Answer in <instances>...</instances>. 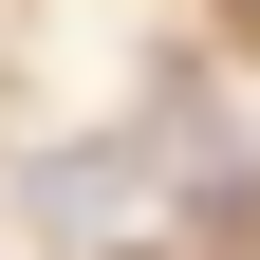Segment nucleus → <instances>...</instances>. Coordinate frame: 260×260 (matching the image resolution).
<instances>
[{
	"label": "nucleus",
	"mask_w": 260,
	"mask_h": 260,
	"mask_svg": "<svg viewBox=\"0 0 260 260\" xmlns=\"http://www.w3.org/2000/svg\"><path fill=\"white\" fill-rule=\"evenodd\" d=\"M149 168H168V149H19V223H38V242H93V223H130L149 205Z\"/></svg>",
	"instance_id": "f257e3e1"
}]
</instances>
